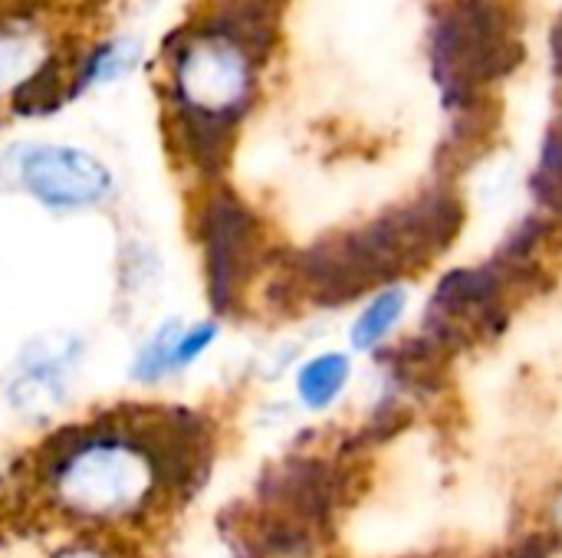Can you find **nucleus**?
Returning <instances> with one entry per match:
<instances>
[{"instance_id": "nucleus-1", "label": "nucleus", "mask_w": 562, "mask_h": 558, "mask_svg": "<svg viewBox=\"0 0 562 558\" xmlns=\"http://www.w3.org/2000/svg\"><path fill=\"white\" fill-rule=\"evenodd\" d=\"M59 513L79 523H125L155 510L168 490L148 421H95L66 431L43 464Z\"/></svg>"}, {"instance_id": "nucleus-2", "label": "nucleus", "mask_w": 562, "mask_h": 558, "mask_svg": "<svg viewBox=\"0 0 562 558\" xmlns=\"http://www.w3.org/2000/svg\"><path fill=\"white\" fill-rule=\"evenodd\" d=\"M171 89L181 112V141L194 164L224 158L234 122L254 95L250 43L234 26H211L178 46Z\"/></svg>"}, {"instance_id": "nucleus-3", "label": "nucleus", "mask_w": 562, "mask_h": 558, "mask_svg": "<svg viewBox=\"0 0 562 558\" xmlns=\"http://www.w3.org/2000/svg\"><path fill=\"white\" fill-rule=\"evenodd\" d=\"M13 184L49 210H89L109 201L112 171L72 145H26L10 158Z\"/></svg>"}, {"instance_id": "nucleus-4", "label": "nucleus", "mask_w": 562, "mask_h": 558, "mask_svg": "<svg viewBox=\"0 0 562 558\" xmlns=\"http://www.w3.org/2000/svg\"><path fill=\"white\" fill-rule=\"evenodd\" d=\"M201 237L207 263V299L214 303V309L224 312L250 270L257 224L237 197L214 194L201 214Z\"/></svg>"}, {"instance_id": "nucleus-5", "label": "nucleus", "mask_w": 562, "mask_h": 558, "mask_svg": "<svg viewBox=\"0 0 562 558\" xmlns=\"http://www.w3.org/2000/svg\"><path fill=\"white\" fill-rule=\"evenodd\" d=\"M82 358V339L46 332L23 345L10 382V405L26 421H49L69 398V378Z\"/></svg>"}, {"instance_id": "nucleus-6", "label": "nucleus", "mask_w": 562, "mask_h": 558, "mask_svg": "<svg viewBox=\"0 0 562 558\" xmlns=\"http://www.w3.org/2000/svg\"><path fill=\"white\" fill-rule=\"evenodd\" d=\"M352 375V365L342 352L313 355L296 368V398L310 411H326L339 401Z\"/></svg>"}, {"instance_id": "nucleus-7", "label": "nucleus", "mask_w": 562, "mask_h": 558, "mask_svg": "<svg viewBox=\"0 0 562 558\" xmlns=\"http://www.w3.org/2000/svg\"><path fill=\"white\" fill-rule=\"evenodd\" d=\"M184 319L178 316H168L161 319L138 345L132 365H128V378L138 382V385H158L165 382L168 375H175V349H178V339L184 332Z\"/></svg>"}, {"instance_id": "nucleus-8", "label": "nucleus", "mask_w": 562, "mask_h": 558, "mask_svg": "<svg viewBox=\"0 0 562 558\" xmlns=\"http://www.w3.org/2000/svg\"><path fill=\"white\" fill-rule=\"evenodd\" d=\"M405 309H408V293H405V289H385V293H379V296L356 316L352 332H349L352 345H356L359 352H369V349H375L379 342H385L389 332H392V329L398 326V319L405 316Z\"/></svg>"}, {"instance_id": "nucleus-9", "label": "nucleus", "mask_w": 562, "mask_h": 558, "mask_svg": "<svg viewBox=\"0 0 562 558\" xmlns=\"http://www.w3.org/2000/svg\"><path fill=\"white\" fill-rule=\"evenodd\" d=\"M221 339V322L217 319H201V322H188L181 339H178V349H175V375L188 372L191 365H198L211 345Z\"/></svg>"}, {"instance_id": "nucleus-10", "label": "nucleus", "mask_w": 562, "mask_h": 558, "mask_svg": "<svg viewBox=\"0 0 562 558\" xmlns=\"http://www.w3.org/2000/svg\"><path fill=\"white\" fill-rule=\"evenodd\" d=\"M550 553H553V543L547 536H530L514 549V558H550Z\"/></svg>"}, {"instance_id": "nucleus-11", "label": "nucleus", "mask_w": 562, "mask_h": 558, "mask_svg": "<svg viewBox=\"0 0 562 558\" xmlns=\"http://www.w3.org/2000/svg\"><path fill=\"white\" fill-rule=\"evenodd\" d=\"M49 558H115L109 556L105 549H99V546H66V549H59V553H53Z\"/></svg>"}, {"instance_id": "nucleus-12", "label": "nucleus", "mask_w": 562, "mask_h": 558, "mask_svg": "<svg viewBox=\"0 0 562 558\" xmlns=\"http://www.w3.org/2000/svg\"><path fill=\"white\" fill-rule=\"evenodd\" d=\"M553 59H557V69L562 72V20L557 23V30H553Z\"/></svg>"}, {"instance_id": "nucleus-13", "label": "nucleus", "mask_w": 562, "mask_h": 558, "mask_svg": "<svg viewBox=\"0 0 562 558\" xmlns=\"http://www.w3.org/2000/svg\"><path fill=\"white\" fill-rule=\"evenodd\" d=\"M560 523H562V497H560Z\"/></svg>"}]
</instances>
